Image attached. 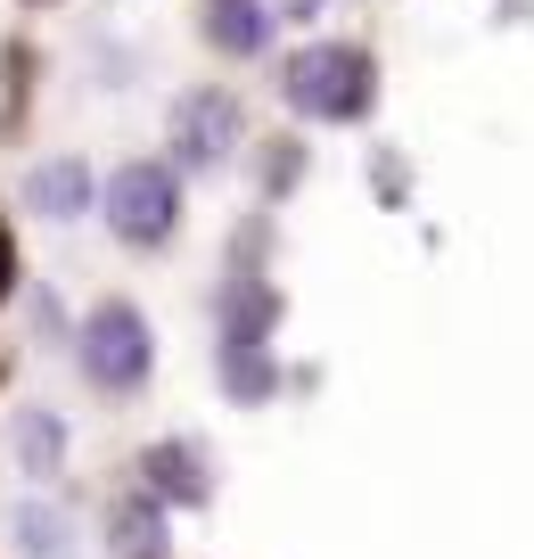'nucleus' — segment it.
Instances as JSON below:
<instances>
[{"label": "nucleus", "mask_w": 534, "mask_h": 559, "mask_svg": "<svg viewBox=\"0 0 534 559\" xmlns=\"http://www.w3.org/2000/svg\"><path fill=\"white\" fill-rule=\"evenodd\" d=\"M107 551H116V559H173L165 502H156L149 486H140V493H123V502L107 510Z\"/></svg>", "instance_id": "7"}, {"label": "nucleus", "mask_w": 534, "mask_h": 559, "mask_svg": "<svg viewBox=\"0 0 534 559\" xmlns=\"http://www.w3.org/2000/svg\"><path fill=\"white\" fill-rule=\"evenodd\" d=\"M198 34H206L223 58H256L263 41H272V9H263V0H206Z\"/></svg>", "instance_id": "8"}, {"label": "nucleus", "mask_w": 534, "mask_h": 559, "mask_svg": "<svg viewBox=\"0 0 534 559\" xmlns=\"http://www.w3.org/2000/svg\"><path fill=\"white\" fill-rule=\"evenodd\" d=\"M140 477H149L156 502H181V510L214 502V461H206V444H198V437H165V444H149V453H140Z\"/></svg>", "instance_id": "5"}, {"label": "nucleus", "mask_w": 534, "mask_h": 559, "mask_svg": "<svg viewBox=\"0 0 534 559\" xmlns=\"http://www.w3.org/2000/svg\"><path fill=\"white\" fill-rule=\"evenodd\" d=\"M239 140H247V107L230 99V91H190V99L173 107V157L190 165V174H214V165L239 157Z\"/></svg>", "instance_id": "4"}, {"label": "nucleus", "mask_w": 534, "mask_h": 559, "mask_svg": "<svg viewBox=\"0 0 534 559\" xmlns=\"http://www.w3.org/2000/svg\"><path fill=\"white\" fill-rule=\"evenodd\" d=\"M305 174V140H272V157H263V190H296Z\"/></svg>", "instance_id": "11"}, {"label": "nucleus", "mask_w": 534, "mask_h": 559, "mask_svg": "<svg viewBox=\"0 0 534 559\" xmlns=\"http://www.w3.org/2000/svg\"><path fill=\"white\" fill-rule=\"evenodd\" d=\"M74 370H83L99 395H140V386H149V370H156V330H149V313H140V305H123V297L91 305L83 330H74Z\"/></svg>", "instance_id": "2"}, {"label": "nucleus", "mask_w": 534, "mask_h": 559, "mask_svg": "<svg viewBox=\"0 0 534 559\" xmlns=\"http://www.w3.org/2000/svg\"><path fill=\"white\" fill-rule=\"evenodd\" d=\"M25 206L41 214V223H74V214H91V198H99V181H91V165L83 157H41V165H25Z\"/></svg>", "instance_id": "6"}, {"label": "nucleus", "mask_w": 534, "mask_h": 559, "mask_svg": "<svg viewBox=\"0 0 534 559\" xmlns=\"http://www.w3.org/2000/svg\"><path fill=\"white\" fill-rule=\"evenodd\" d=\"M17 280V255H9V223H0V288Z\"/></svg>", "instance_id": "12"}, {"label": "nucleus", "mask_w": 534, "mask_h": 559, "mask_svg": "<svg viewBox=\"0 0 534 559\" xmlns=\"http://www.w3.org/2000/svg\"><path fill=\"white\" fill-rule=\"evenodd\" d=\"M9 437H17V469L34 477V486H50V477L67 469V428H58V412H41V403H25Z\"/></svg>", "instance_id": "9"}, {"label": "nucleus", "mask_w": 534, "mask_h": 559, "mask_svg": "<svg viewBox=\"0 0 534 559\" xmlns=\"http://www.w3.org/2000/svg\"><path fill=\"white\" fill-rule=\"evenodd\" d=\"M280 99L312 123H363L379 107V58L363 41H305L280 58Z\"/></svg>", "instance_id": "1"}, {"label": "nucleus", "mask_w": 534, "mask_h": 559, "mask_svg": "<svg viewBox=\"0 0 534 559\" xmlns=\"http://www.w3.org/2000/svg\"><path fill=\"white\" fill-rule=\"evenodd\" d=\"M99 206H107V230L123 247H173V230H181V174L156 157H132V165H116Z\"/></svg>", "instance_id": "3"}, {"label": "nucleus", "mask_w": 534, "mask_h": 559, "mask_svg": "<svg viewBox=\"0 0 534 559\" xmlns=\"http://www.w3.org/2000/svg\"><path fill=\"white\" fill-rule=\"evenodd\" d=\"M9 543H17V559H74V526L58 502H17L9 510Z\"/></svg>", "instance_id": "10"}]
</instances>
